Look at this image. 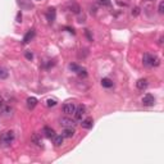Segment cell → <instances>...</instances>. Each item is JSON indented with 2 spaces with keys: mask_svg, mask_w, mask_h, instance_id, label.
<instances>
[{
  "mask_svg": "<svg viewBox=\"0 0 164 164\" xmlns=\"http://www.w3.org/2000/svg\"><path fill=\"white\" fill-rule=\"evenodd\" d=\"M142 63L145 67H158L160 64V59L156 55H151L149 53H145L142 58Z\"/></svg>",
  "mask_w": 164,
  "mask_h": 164,
  "instance_id": "6da1fadb",
  "label": "cell"
},
{
  "mask_svg": "<svg viewBox=\"0 0 164 164\" xmlns=\"http://www.w3.org/2000/svg\"><path fill=\"white\" fill-rule=\"evenodd\" d=\"M14 140V132L12 130H7L0 135V145L1 146H9Z\"/></svg>",
  "mask_w": 164,
  "mask_h": 164,
  "instance_id": "7a4b0ae2",
  "label": "cell"
},
{
  "mask_svg": "<svg viewBox=\"0 0 164 164\" xmlns=\"http://www.w3.org/2000/svg\"><path fill=\"white\" fill-rule=\"evenodd\" d=\"M85 113H86V108L83 106V105H78V106H76V110H74V119L76 120H82V117L85 115Z\"/></svg>",
  "mask_w": 164,
  "mask_h": 164,
  "instance_id": "3957f363",
  "label": "cell"
},
{
  "mask_svg": "<svg viewBox=\"0 0 164 164\" xmlns=\"http://www.w3.org/2000/svg\"><path fill=\"white\" fill-rule=\"evenodd\" d=\"M62 109H63V112L65 113V114H73L74 110H76V104H74L73 101H68L63 105Z\"/></svg>",
  "mask_w": 164,
  "mask_h": 164,
  "instance_id": "277c9868",
  "label": "cell"
},
{
  "mask_svg": "<svg viewBox=\"0 0 164 164\" xmlns=\"http://www.w3.org/2000/svg\"><path fill=\"white\" fill-rule=\"evenodd\" d=\"M155 104V99L151 94H146L145 96L142 97V105L144 106H153Z\"/></svg>",
  "mask_w": 164,
  "mask_h": 164,
  "instance_id": "5b68a950",
  "label": "cell"
},
{
  "mask_svg": "<svg viewBox=\"0 0 164 164\" xmlns=\"http://www.w3.org/2000/svg\"><path fill=\"white\" fill-rule=\"evenodd\" d=\"M59 122H60V124L63 126V127H74V120L73 119H71V118H68V117H63V118H60L59 119Z\"/></svg>",
  "mask_w": 164,
  "mask_h": 164,
  "instance_id": "8992f818",
  "label": "cell"
},
{
  "mask_svg": "<svg viewBox=\"0 0 164 164\" xmlns=\"http://www.w3.org/2000/svg\"><path fill=\"white\" fill-rule=\"evenodd\" d=\"M67 7H68L69 12L74 13V14H79V13H81V7H79L77 3H69Z\"/></svg>",
  "mask_w": 164,
  "mask_h": 164,
  "instance_id": "52a82bcc",
  "label": "cell"
},
{
  "mask_svg": "<svg viewBox=\"0 0 164 164\" xmlns=\"http://www.w3.org/2000/svg\"><path fill=\"white\" fill-rule=\"evenodd\" d=\"M74 133H76V131H74L73 127H64L62 136H63V137H67V138H71V137H73Z\"/></svg>",
  "mask_w": 164,
  "mask_h": 164,
  "instance_id": "ba28073f",
  "label": "cell"
},
{
  "mask_svg": "<svg viewBox=\"0 0 164 164\" xmlns=\"http://www.w3.org/2000/svg\"><path fill=\"white\" fill-rule=\"evenodd\" d=\"M55 17H56V12L54 8H49L48 10H46V19L49 20V22H53V20H55Z\"/></svg>",
  "mask_w": 164,
  "mask_h": 164,
  "instance_id": "9c48e42d",
  "label": "cell"
},
{
  "mask_svg": "<svg viewBox=\"0 0 164 164\" xmlns=\"http://www.w3.org/2000/svg\"><path fill=\"white\" fill-rule=\"evenodd\" d=\"M81 126H82V128H85V130H90V128H92V126H94V119L90 117L86 118V119L82 120Z\"/></svg>",
  "mask_w": 164,
  "mask_h": 164,
  "instance_id": "30bf717a",
  "label": "cell"
},
{
  "mask_svg": "<svg viewBox=\"0 0 164 164\" xmlns=\"http://www.w3.org/2000/svg\"><path fill=\"white\" fill-rule=\"evenodd\" d=\"M136 86H137L138 90H145L146 87L149 86V82H147V79L141 78V79H138V81L136 82Z\"/></svg>",
  "mask_w": 164,
  "mask_h": 164,
  "instance_id": "8fae6325",
  "label": "cell"
},
{
  "mask_svg": "<svg viewBox=\"0 0 164 164\" xmlns=\"http://www.w3.org/2000/svg\"><path fill=\"white\" fill-rule=\"evenodd\" d=\"M42 133L46 136V137H49V138H51L54 135H55V131L53 130L51 127H48V126H45V127L42 128Z\"/></svg>",
  "mask_w": 164,
  "mask_h": 164,
  "instance_id": "7c38bea8",
  "label": "cell"
},
{
  "mask_svg": "<svg viewBox=\"0 0 164 164\" xmlns=\"http://www.w3.org/2000/svg\"><path fill=\"white\" fill-rule=\"evenodd\" d=\"M33 37H35V31H33V30H30V31H28V32L24 35V37H23V44H28Z\"/></svg>",
  "mask_w": 164,
  "mask_h": 164,
  "instance_id": "4fadbf2b",
  "label": "cell"
},
{
  "mask_svg": "<svg viewBox=\"0 0 164 164\" xmlns=\"http://www.w3.org/2000/svg\"><path fill=\"white\" fill-rule=\"evenodd\" d=\"M37 105V99L36 97H28L27 99V106H28V109H33V108Z\"/></svg>",
  "mask_w": 164,
  "mask_h": 164,
  "instance_id": "5bb4252c",
  "label": "cell"
},
{
  "mask_svg": "<svg viewBox=\"0 0 164 164\" xmlns=\"http://www.w3.org/2000/svg\"><path fill=\"white\" fill-rule=\"evenodd\" d=\"M63 136H55L54 135L53 136V142H54V145L55 146H60L62 144H63Z\"/></svg>",
  "mask_w": 164,
  "mask_h": 164,
  "instance_id": "9a60e30c",
  "label": "cell"
},
{
  "mask_svg": "<svg viewBox=\"0 0 164 164\" xmlns=\"http://www.w3.org/2000/svg\"><path fill=\"white\" fill-rule=\"evenodd\" d=\"M101 85H102V87H106V89H109V87L113 86V81L110 78H102L101 79Z\"/></svg>",
  "mask_w": 164,
  "mask_h": 164,
  "instance_id": "2e32d148",
  "label": "cell"
},
{
  "mask_svg": "<svg viewBox=\"0 0 164 164\" xmlns=\"http://www.w3.org/2000/svg\"><path fill=\"white\" fill-rule=\"evenodd\" d=\"M9 73H8V69L4 68V67H0V79H5L8 78Z\"/></svg>",
  "mask_w": 164,
  "mask_h": 164,
  "instance_id": "e0dca14e",
  "label": "cell"
},
{
  "mask_svg": "<svg viewBox=\"0 0 164 164\" xmlns=\"http://www.w3.org/2000/svg\"><path fill=\"white\" fill-rule=\"evenodd\" d=\"M32 141L36 144V145H38V146L42 145V141H41V138L38 137L37 133H33V135H32Z\"/></svg>",
  "mask_w": 164,
  "mask_h": 164,
  "instance_id": "ac0fdd59",
  "label": "cell"
},
{
  "mask_svg": "<svg viewBox=\"0 0 164 164\" xmlns=\"http://www.w3.org/2000/svg\"><path fill=\"white\" fill-rule=\"evenodd\" d=\"M81 68H82V67H79L78 64H76V63H71V64H69V69H71L72 72H74V73H77V72H78Z\"/></svg>",
  "mask_w": 164,
  "mask_h": 164,
  "instance_id": "d6986e66",
  "label": "cell"
},
{
  "mask_svg": "<svg viewBox=\"0 0 164 164\" xmlns=\"http://www.w3.org/2000/svg\"><path fill=\"white\" fill-rule=\"evenodd\" d=\"M77 74H78L81 78H86V77H87V69L86 68H81L78 72H77Z\"/></svg>",
  "mask_w": 164,
  "mask_h": 164,
  "instance_id": "ffe728a7",
  "label": "cell"
},
{
  "mask_svg": "<svg viewBox=\"0 0 164 164\" xmlns=\"http://www.w3.org/2000/svg\"><path fill=\"white\" fill-rule=\"evenodd\" d=\"M56 100L55 99H48L46 100V105H48V106H55L56 105Z\"/></svg>",
  "mask_w": 164,
  "mask_h": 164,
  "instance_id": "44dd1931",
  "label": "cell"
},
{
  "mask_svg": "<svg viewBox=\"0 0 164 164\" xmlns=\"http://www.w3.org/2000/svg\"><path fill=\"white\" fill-rule=\"evenodd\" d=\"M97 1H99L100 5H105V7H110V5H112V3H110L109 0H97Z\"/></svg>",
  "mask_w": 164,
  "mask_h": 164,
  "instance_id": "7402d4cb",
  "label": "cell"
},
{
  "mask_svg": "<svg viewBox=\"0 0 164 164\" xmlns=\"http://www.w3.org/2000/svg\"><path fill=\"white\" fill-rule=\"evenodd\" d=\"M24 56H26V59H28V60H32V59H33V54L31 53V51H26Z\"/></svg>",
  "mask_w": 164,
  "mask_h": 164,
  "instance_id": "603a6c76",
  "label": "cell"
},
{
  "mask_svg": "<svg viewBox=\"0 0 164 164\" xmlns=\"http://www.w3.org/2000/svg\"><path fill=\"white\" fill-rule=\"evenodd\" d=\"M158 12L160 13V14H163V12H164V1H160V3H159V8H158Z\"/></svg>",
  "mask_w": 164,
  "mask_h": 164,
  "instance_id": "cb8c5ba5",
  "label": "cell"
},
{
  "mask_svg": "<svg viewBox=\"0 0 164 164\" xmlns=\"http://www.w3.org/2000/svg\"><path fill=\"white\" fill-rule=\"evenodd\" d=\"M140 14V8H133V10H132V15H138Z\"/></svg>",
  "mask_w": 164,
  "mask_h": 164,
  "instance_id": "d4e9b609",
  "label": "cell"
},
{
  "mask_svg": "<svg viewBox=\"0 0 164 164\" xmlns=\"http://www.w3.org/2000/svg\"><path fill=\"white\" fill-rule=\"evenodd\" d=\"M85 33H86L87 38H89L90 41H92V35H91V33H90V31H89V30H85Z\"/></svg>",
  "mask_w": 164,
  "mask_h": 164,
  "instance_id": "484cf974",
  "label": "cell"
},
{
  "mask_svg": "<svg viewBox=\"0 0 164 164\" xmlns=\"http://www.w3.org/2000/svg\"><path fill=\"white\" fill-rule=\"evenodd\" d=\"M7 104V102H5V100H4V97L3 96H0V109H1L3 106H4V105Z\"/></svg>",
  "mask_w": 164,
  "mask_h": 164,
  "instance_id": "4316f807",
  "label": "cell"
},
{
  "mask_svg": "<svg viewBox=\"0 0 164 164\" xmlns=\"http://www.w3.org/2000/svg\"><path fill=\"white\" fill-rule=\"evenodd\" d=\"M17 22H22V14H20V12H18L17 14Z\"/></svg>",
  "mask_w": 164,
  "mask_h": 164,
  "instance_id": "83f0119b",
  "label": "cell"
},
{
  "mask_svg": "<svg viewBox=\"0 0 164 164\" xmlns=\"http://www.w3.org/2000/svg\"><path fill=\"white\" fill-rule=\"evenodd\" d=\"M53 65H54V62L53 60H49V63L46 64V69H49L50 67H53Z\"/></svg>",
  "mask_w": 164,
  "mask_h": 164,
  "instance_id": "f1b7e54d",
  "label": "cell"
},
{
  "mask_svg": "<svg viewBox=\"0 0 164 164\" xmlns=\"http://www.w3.org/2000/svg\"><path fill=\"white\" fill-rule=\"evenodd\" d=\"M64 28H65L68 32H71V33H73V35H74V28H72V27H64Z\"/></svg>",
  "mask_w": 164,
  "mask_h": 164,
  "instance_id": "f546056e",
  "label": "cell"
},
{
  "mask_svg": "<svg viewBox=\"0 0 164 164\" xmlns=\"http://www.w3.org/2000/svg\"><path fill=\"white\" fill-rule=\"evenodd\" d=\"M37 1H40V0H37Z\"/></svg>",
  "mask_w": 164,
  "mask_h": 164,
  "instance_id": "4dcf8cb0",
  "label": "cell"
}]
</instances>
